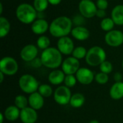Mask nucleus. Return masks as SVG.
<instances>
[{
  "label": "nucleus",
  "mask_w": 123,
  "mask_h": 123,
  "mask_svg": "<svg viewBox=\"0 0 123 123\" xmlns=\"http://www.w3.org/2000/svg\"><path fill=\"white\" fill-rule=\"evenodd\" d=\"M73 22L67 16H60L55 18L49 27L50 34L57 38L68 36L73 29Z\"/></svg>",
  "instance_id": "nucleus-1"
},
{
  "label": "nucleus",
  "mask_w": 123,
  "mask_h": 123,
  "mask_svg": "<svg viewBox=\"0 0 123 123\" xmlns=\"http://www.w3.org/2000/svg\"><path fill=\"white\" fill-rule=\"evenodd\" d=\"M40 59L43 66L49 69H57L63 63V55L57 48L50 47L41 53Z\"/></svg>",
  "instance_id": "nucleus-2"
},
{
  "label": "nucleus",
  "mask_w": 123,
  "mask_h": 123,
  "mask_svg": "<svg viewBox=\"0 0 123 123\" xmlns=\"http://www.w3.org/2000/svg\"><path fill=\"white\" fill-rule=\"evenodd\" d=\"M15 14L17 19L22 24H32L36 19L37 12L33 5L28 3H22L16 9Z\"/></svg>",
  "instance_id": "nucleus-3"
},
{
  "label": "nucleus",
  "mask_w": 123,
  "mask_h": 123,
  "mask_svg": "<svg viewBox=\"0 0 123 123\" xmlns=\"http://www.w3.org/2000/svg\"><path fill=\"white\" fill-rule=\"evenodd\" d=\"M107 54L104 48L100 46L95 45L90 48L86 53L85 61L86 64L92 67L99 66L106 61Z\"/></svg>",
  "instance_id": "nucleus-4"
},
{
  "label": "nucleus",
  "mask_w": 123,
  "mask_h": 123,
  "mask_svg": "<svg viewBox=\"0 0 123 123\" xmlns=\"http://www.w3.org/2000/svg\"><path fill=\"white\" fill-rule=\"evenodd\" d=\"M18 84L20 90L29 95L37 92L40 86L37 79L34 76L28 74H23L19 77Z\"/></svg>",
  "instance_id": "nucleus-5"
},
{
  "label": "nucleus",
  "mask_w": 123,
  "mask_h": 123,
  "mask_svg": "<svg viewBox=\"0 0 123 123\" xmlns=\"http://www.w3.org/2000/svg\"><path fill=\"white\" fill-rule=\"evenodd\" d=\"M19 70L17 61L12 57L5 56L0 61V72L5 76H14Z\"/></svg>",
  "instance_id": "nucleus-6"
},
{
  "label": "nucleus",
  "mask_w": 123,
  "mask_h": 123,
  "mask_svg": "<svg viewBox=\"0 0 123 123\" xmlns=\"http://www.w3.org/2000/svg\"><path fill=\"white\" fill-rule=\"evenodd\" d=\"M53 99L59 105L64 106L70 103L72 96L71 89L65 85L58 86L53 93Z\"/></svg>",
  "instance_id": "nucleus-7"
},
{
  "label": "nucleus",
  "mask_w": 123,
  "mask_h": 123,
  "mask_svg": "<svg viewBox=\"0 0 123 123\" xmlns=\"http://www.w3.org/2000/svg\"><path fill=\"white\" fill-rule=\"evenodd\" d=\"M78 8L80 14L86 19H91L95 17L98 10L96 3L92 0H81Z\"/></svg>",
  "instance_id": "nucleus-8"
},
{
  "label": "nucleus",
  "mask_w": 123,
  "mask_h": 123,
  "mask_svg": "<svg viewBox=\"0 0 123 123\" xmlns=\"http://www.w3.org/2000/svg\"><path fill=\"white\" fill-rule=\"evenodd\" d=\"M105 41L112 48H117L123 44V32L119 30H112L107 32L105 36Z\"/></svg>",
  "instance_id": "nucleus-9"
},
{
  "label": "nucleus",
  "mask_w": 123,
  "mask_h": 123,
  "mask_svg": "<svg viewBox=\"0 0 123 123\" xmlns=\"http://www.w3.org/2000/svg\"><path fill=\"white\" fill-rule=\"evenodd\" d=\"M80 68L79 60L72 55L65 58L61 65V70L66 75H75Z\"/></svg>",
  "instance_id": "nucleus-10"
},
{
  "label": "nucleus",
  "mask_w": 123,
  "mask_h": 123,
  "mask_svg": "<svg viewBox=\"0 0 123 123\" xmlns=\"http://www.w3.org/2000/svg\"><path fill=\"white\" fill-rule=\"evenodd\" d=\"M77 81L82 85H89L94 81L95 74L86 67H81L75 74Z\"/></svg>",
  "instance_id": "nucleus-11"
},
{
  "label": "nucleus",
  "mask_w": 123,
  "mask_h": 123,
  "mask_svg": "<svg viewBox=\"0 0 123 123\" xmlns=\"http://www.w3.org/2000/svg\"><path fill=\"white\" fill-rule=\"evenodd\" d=\"M57 48L62 53V55H69L72 54L75 48L74 43L68 36L58 38L57 42Z\"/></svg>",
  "instance_id": "nucleus-12"
},
{
  "label": "nucleus",
  "mask_w": 123,
  "mask_h": 123,
  "mask_svg": "<svg viewBox=\"0 0 123 123\" xmlns=\"http://www.w3.org/2000/svg\"><path fill=\"white\" fill-rule=\"evenodd\" d=\"M38 48L37 45L33 44H27L25 45L20 50V58L22 61L25 62L30 63L34 59L37 58L38 55Z\"/></svg>",
  "instance_id": "nucleus-13"
},
{
  "label": "nucleus",
  "mask_w": 123,
  "mask_h": 123,
  "mask_svg": "<svg viewBox=\"0 0 123 123\" xmlns=\"http://www.w3.org/2000/svg\"><path fill=\"white\" fill-rule=\"evenodd\" d=\"M38 115L37 110L27 107L20 111L19 119L22 123H35L37 120Z\"/></svg>",
  "instance_id": "nucleus-14"
},
{
  "label": "nucleus",
  "mask_w": 123,
  "mask_h": 123,
  "mask_svg": "<svg viewBox=\"0 0 123 123\" xmlns=\"http://www.w3.org/2000/svg\"><path fill=\"white\" fill-rule=\"evenodd\" d=\"M50 25L45 19H36L31 24L32 32L37 35H43L49 30Z\"/></svg>",
  "instance_id": "nucleus-15"
},
{
  "label": "nucleus",
  "mask_w": 123,
  "mask_h": 123,
  "mask_svg": "<svg viewBox=\"0 0 123 123\" xmlns=\"http://www.w3.org/2000/svg\"><path fill=\"white\" fill-rule=\"evenodd\" d=\"M44 97L38 92H34L29 95L28 97V102H29V107H32V109L35 110H40L42 109L45 104Z\"/></svg>",
  "instance_id": "nucleus-16"
},
{
  "label": "nucleus",
  "mask_w": 123,
  "mask_h": 123,
  "mask_svg": "<svg viewBox=\"0 0 123 123\" xmlns=\"http://www.w3.org/2000/svg\"><path fill=\"white\" fill-rule=\"evenodd\" d=\"M66 77L65 73L60 69H54L50 71L48 76V80L49 83L55 86H61L63 83Z\"/></svg>",
  "instance_id": "nucleus-17"
},
{
  "label": "nucleus",
  "mask_w": 123,
  "mask_h": 123,
  "mask_svg": "<svg viewBox=\"0 0 123 123\" xmlns=\"http://www.w3.org/2000/svg\"><path fill=\"white\" fill-rule=\"evenodd\" d=\"M71 34L74 39L79 41L86 40L90 36L89 30L84 26H77L73 27Z\"/></svg>",
  "instance_id": "nucleus-18"
},
{
  "label": "nucleus",
  "mask_w": 123,
  "mask_h": 123,
  "mask_svg": "<svg viewBox=\"0 0 123 123\" xmlns=\"http://www.w3.org/2000/svg\"><path fill=\"white\" fill-rule=\"evenodd\" d=\"M20 111L21 110L18 107H17L14 105L8 106L4 112L5 119L9 122L16 121L17 119L19 118Z\"/></svg>",
  "instance_id": "nucleus-19"
},
{
  "label": "nucleus",
  "mask_w": 123,
  "mask_h": 123,
  "mask_svg": "<svg viewBox=\"0 0 123 123\" xmlns=\"http://www.w3.org/2000/svg\"><path fill=\"white\" fill-rule=\"evenodd\" d=\"M110 96L114 100L123 98V82H115L110 89Z\"/></svg>",
  "instance_id": "nucleus-20"
},
{
  "label": "nucleus",
  "mask_w": 123,
  "mask_h": 123,
  "mask_svg": "<svg viewBox=\"0 0 123 123\" xmlns=\"http://www.w3.org/2000/svg\"><path fill=\"white\" fill-rule=\"evenodd\" d=\"M111 18L118 26L123 25V4L116 5L111 12Z\"/></svg>",
  "instance_id": "nucleus-21"
},
{
  "label": "nucleus",
  "mask_w": 123,
  "mask_h": 123,
  "mask_svg": "<svg viewBox=\"0 0 123 123\" xmlns=\"http://www.w3.org/2000/svg\"><path fill=\"white\" fill-rule=\"evenodd\" d=\"M86 101V98L84 95L81 93H75L72 94L71 100H70V106L72 107L73 108H80L81 107Z\"/></svg>",
  "instance_id": "nucleus-22"
},
{
  "label": "nucleus",
  "mask_w": 123,
  "mask_h": 123,
  "mask_svg": "<svg viewBox=\"0 0 123 123\" xmlns=\"http://www.w3.org/2000/svg\"><path fill=\"white\" fill-rule=\"evenodd\" d=\"M11 25L9 21L4 17H0V37L4 38L10 32Z\"/></svg>",
  "instance_id": "nucleus-23"
},
{
  "label": "nucleus",
  "mask_w": 123,
  "mask_h": 123,
  "mask_svg": "<svg viewBox=\"0 0 123 123\" xmlns=\"http://www.w3.org/2000/svg\"><path fill=\"white\" fill-rule=\"evenodd\" d=\"M37 92L44 97V98H48L53 95V89L52 86L50 84H40V86L38 88Z\"/></svg>",
  "instance_id": "nucleus-24"
},
{
  "label": "nucleus",
  "mask_w": 123,
  "mask_h": 123,
  "mask_svg": "<svg viewBox=\"0 0 123 123\" xmlns=\"http://www.w3.org/2000/svg\"><path fill=\"white\" fill-rule=\"evenodd\" d=\"M14 102V105L17 107H18L20 110L29 107L28 98H27L25 96L22 94L16 96Z\"/></svg>",
  "instance_id": "nucleus-25"
},
{
  "label": "nucleus",
  "mask_w": 123,
  "mask_h": 123,
  "mask_svg": "<svg viewBox=\"0 0 123 123\" xmlns=\"http://www.w3.org/2000/svg\"><path fill=\"white\" fill-rule=\"evenodd\" d=\"M115 25V24L111 17L110 18V17H105V18L102 19L101 22H100L101 29L103 31H105L107 32L114 30Z\"/></svg>",
  "instance_id": "nucleus-26"
},
{
  "label": "nucleus",
  "mask_w": 123,
  "mask_h": 123,
  "mask_svg": "<svg viewBox=\"0 0 123 123\" xmlns=\"http://www.w3.org/2000/svg\"><path fill=\"white\" fill-rule=\"evenodd\" d=\"M36 44H37V47L39 49L44 50L50 48V40L46 35H40V37L37 40Z\"/></svg>",
  "instance_id": "nucleus-27"
},
{
  "label": "nucleus",
  "mask_w": 123,
  "mask_h": 123,
  "mask_svg": "<svg viewBox=\"0 0 123 123\" xmlns=\"http://www.w3.org/2000/svg\"><path fill=\"white\" fill-rule=\"evenodd\" d=\"M87 50L83 47V46H77L74 48L71 55L74 57L75 58L78 60H81V59H85L86 53H87Z\"/></svg>",
  "instance_id": "nucleus-28"
},
{
  "label": "nucleus",
  "mask_w": 123,
  "mask_h": 123,
  "mask_svg": "<svg viewBox=\"0 0 123 123\" xmlns=\"http://www.w3.org/2000/svg\"><path fill=\"white\" fill-rule=\"evenodd\" d=\"M32 5L37 12H42L47 9L49 2L48 0H34Z\"/></svg>",
  "instance_id": "nucleus-29"
},
{
  "label": "nucleus",
  "mask_w": 123,
  "mask_h": 123,
  "mask_svg": "<svg viewBox=\"0 0 123 123\" xmlns=\"http://www.w3.org/2000/svg\"><path fill=\"white\" fill-rule=\"evenodd\" d=\"M108 75L109 74H105V73H102L100 71V72L95 74L94 81L100 85L107 84L109 81V79H110Z\"/></svg>",
  "instance_id": "nucleus-30"
},
{
  "label": "nucleus",
  "mask_w": 123,
  "mask_h": 123,
  "mask_svg": "<svg viewBox=\"0 0 123 123\" xmlns=\"http://www.w3.org/2000/svg\"><path fill=\"white\" fill-rule=\"evenodd\" d=\"M99 67V70L101 72L107 74H110L113 71V66L112 63L107 60L104 61Z\"/></svg>",
  "instance_id": "nucleus-31"
},
{
  "label": "nucleus",
  "mask_w": 123,
  "mask_h": 123,
  "mask_svg": "<svg viewBox=\"0 0 123 123\" xmlns=\"http://www.w3.org/2000/svg\"><path fill=\"white\" fill-rule=\"evenodd\" d=\"M77 82L78 81L75 75H66L63 84L66 86L70 89V88L75 86Z\"/></svg>",
  "instance_id": "nucleus-32"
},
{
  "label": "nucleus",
  "mask_w": 123,
  "mask_h": 123,
  "mask_svg": "<svg viewBox=\"0 0 123 123\" xmlns=\"http://www.w3.org/2000/svg\"><path fill=\"white\" fill-rule=\"evenodd\" d=\"M85 19L86 18L83 17L81 14H77L74 16L71 19L73 22V25H75V27H77V26H83L85 24Z\"/></svg>",
  "instance_id": "nucleus-33"
},
{
  "label": "nucleus",
  "mask_w": 123,
  "mask_h": 123,
  "mask_svg": "<svg viewBox=\"0 0 123 123\" xmlns=\"http://www.w3.org/2000/svg\"><path fill=\"white\" fill-rule=\"evenodd\" d=\"M96 5L98 9H103L106 10L108 7L109 3L107 0H97Z\"/></svg>",
  "instance_id": "nucleus-34"
},
{
  "label": "nucleus",
  "mask_w": 123,
  "mask_h": 123,
  "mask_svg": "<svg viewBox=\"0 0 123 123\" xmlns=\"http://www.w3.org/2000/svg\"><path fill=\"white\" fill-rule=\"evenodd\" d=\"M30 64L33 68H40V67H41L43 66L40 58H36L35 59H34L32 61L30 62Z\"/></svg>",
  "instance_id": "nucleus-35"
},
{
  "label": "nucleus",
  "mask_w": 123,
  "mask_h": 123,
  "mask_svg": "<svg viewBox=\"0 0 123 123\" xmlns=\"http://www.w3.org/2000/svg\"><path fill=\"white\" fill-rule=\"evenodd\" d=\"M113 79L115 82H120L123 80V75L120 72H116L113 75Z\"/></svg>",
  "instance_id": "nucleus-36"
},
{
  "label": "nucleus",
  "mask_w": 123,
  "mask_h": 123,
  "mask_svg": "<svg viewBox=\"0 0 123 123\" xmlns=\"http://www.w3.org/2000/svg\"><path fill=\"white\" fill-rule=\"evenodd\" d=\"M106 15H107L106 11L103 10V9H98L97 12V14H96V17H97L99 18H101V19L105 18Z\"/></svg>",
  "instance_id": "nucleus-37"
},
{
  "label": "nucleus",
  "mask_w": 123,
  "mask_h": 123,
  "mask_svg": "<svg viewBox=\"0 0 123 123\" xmlns=\"http://www.w3.org/2000/svg\"><path fill=\"white\" fill-rule=\"evenodd\" d=\"M49 4H51V5H53V6H56V5H58L62 0H48Z\"/></svg>",
  "instance_id": "nucleus-38"
},
{
  "label": "nucleus",
  "mask_w": 123,
  "mask_h": 123,
  "mask_svg": "<svg viewBox=\"0 0 123 123\" xmlns=\"http://www.w3.org/2000/svg\"><path fill=\"white\" fill-rule=\"evenodd\" d=\"M44 14H43V12H37V19H44Z\"/></svg>",
  "instance_id": "nucleus-39"
},
{
  "label": "nucleus",
  "mask_w": 123,
  "mask_h": 123,
  "mask_svg": "<svg viewBox=\"0 0 123 123\" xmlns=\"http://www.w3.org/2000/svg\"><path fill=\"white\" fill-rule=\"evenodd\" d=\"M4 120H6V119H5L4 112H1L0 113V123H4Z\"/></svg>",
  "instance_id": "nucleus-40"
},
{
  "label": "nucleus",
  "mask_w": 123,
  "mask_h": 123,
  "mask_svg": "<svg viewBox=\"0 0 123 123\" xmlns=\"http://www.w3.org/2000/svg\"><path fill=\"white\" fill-rule=\"evenodd\" d=\"M4 76H5V75L3 73L0 72V83H3L4 79Z\"/></svg>",
  "instance_id": "nucleus-41"
},
{
  "label": "nucleus",
  "mask_w": 123,
  "mask_h": 123,
  "mask_svg": "<svg viewBox=\"0 0 123 123\" xmlns=\"http://www.w3.org/2000/svg\"><path fill=\"white\" fill-rule=\"evenodd\" d=\"M2 13H3V4H2V3H0V15L1 16Z\"/></svg>",
  "instance_id": "nucleus-42"
},
{
  "label": "nucleus",
  "mask_w": 123,
  "mask_h": 123,
  "mask_svg": "<svg viewBox=\"0 0 123 123\" xmlns=\"http://www.w3.org/2000/svg\"><path fill=\"white\" fill-rule=\"evenodd\" d=\"M89 123H99V122L98 120H92Z\"/></svg>",
  "instance_id": "nucleus-43"
},
{
  "label": "nucleus",
  "mask_w": 123,
  "mask_h": 123,
  "mask_svg": "<svg viewBox=\"0 0 123 123\" xmlns=\"http://www.w3.org/2000/svg\"><path fill=\"white\" fill-rule=\"evenodd\" d=\"M122 68H123V61H122Z\"/></svg>",
  "instance_id": "nucleus-44"
}]
</instances>
